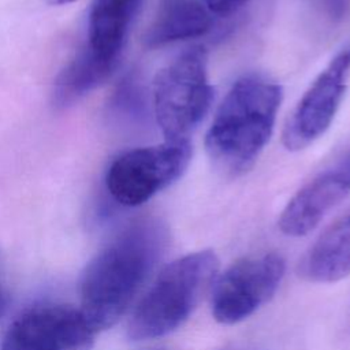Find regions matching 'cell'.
Masks as SVG:
<instances>
[{
    "mask_svg": "<svg viewBox=\"0 0 350 350\" xmlns=\"http://www.w3.org/2000/svg\"><path fill=\"white\" fill-rule=\"evenodd\" d=\"M317 1L323 5L325 12L335 19L342 18L346 14L350 3V0H317Z\"/></svg>",
    "mask_w": 350,
    "mask_h": 350,
    "instance_id": "2e32d148",
    "label": "cell"
},
{
    "mask_svg": "<svg viewBox=\"0 0 350 350\" xmlns=\"http://www.w3.org/2000/svg\"><path fill=\"white\" fill-rule=\"evenodd\" d=\"M8 302H10V295L8 291L4 286V283L0 279V317L5 313L7 308H8Z\"/></svg>",
    "mask_w": 350,
    "mask_h": 350,
    "instance_id": "e0dca14e",
    "label": "cell"
},
{
    "mask_svg": "<svg viewBox=\"0 0 350 350\" xmlns=\"http://www.w3.org/2000/svg\"><path fill=\"white\" fill-rule=\"evenodd\" d=\"M113 70L83 45L55 79L52 90L53 105L56 108H67L75 104L100 86Z\"/></svg>",
    "mask_w": 350,
    "mask_h": 350,
    "instance_id": "4fadbf2b",
    "label": "cell"
},
{
    "mask_svg": "<svg viewBox=\"0 0 350 350\" xmlns=\"http://www.w3.org/2000/svg\"><path fill=\"white\" fill-rule=\"evenodd\" d=\"M48 4H52V5H63V4H68V3H72L75 0H45Z\"/></svg>",
    "mask_w": 350,
    "mask_h": 350,
    "instance_id": "ac0fdd59",
    "label": "cell"
},
{
    "mask_svg": "<svg viewBox=\"0 0 350 350\" xmlns=\"http://www.w3.org/2000/svg\"><path fill=\"white\" fill-rule=\"evenodd\" d=\"M350 194V153L321 171L287 202L279 228L288 237L309 234L323 217Z\"/></svg>",
    "mask_w": 350,
    "mask_h": 350,
    "instance_id": "9c48e42d",
    "label": "cell"
},
{
    "mask_svg": "<svg viewBox=\"0 0 350 350\" xmlns=\"http://www.w3.org/2000/svg\"><path fill=\"white\" fill-rule=\"evenodd\" d=\"M298 272L313 283H334L350 275V212L317 238L302 257Z\"/></svg>",
    "mask_w": 350,
    "mask_h": 350,
    "instance_id": "7c38bea8",
    "label": "cell"
},
{
    "mask_svg": "<svg viewBox=\"0 0 350 350\" xmlns=\"http://www.w3.org/2000/svg\"><path fill=\"white\" fill-rule=\"evenodd\" d=\"M282 97V86L262 75H245L231 86L205 137L217 170L238 176L256 164L272 135Z\"/></svg>",
    "mask_w": 350,
    "mask_h": 350,
    "instance_id": "7a4b0ae2",
    "label": "cell"
},
{
    "mask_svg": "<svg viewBox=\"0 0 350 350\" xmlns=\"http://www.w3.org/2000/svg\"><path fill=\"white\" fill-rule=\"evenodd\" d=\"M152 96L154 118L165 141H189L213 100L205 48L193 46L161 68L153 81Z\"/></svg>",
    "mask_w": 350,
    "mask_h": 350,
    "instance_id": "277c9868",
    "label": "cell"
},
{
    "mask_svg": "<svg viewBox=\"0 0 350 350\" xmlns=\"http://www.w3.org/2000/svg\"><path fill=\"white\" fill-rule=\"evenodd\" d=\"M217 269L219 258L212 250L189 253L168 264L135 306L127 336L148 340L179 328L215 283Z\"/></svg>",
    "mask_w": 350,
    "mask_h": 350,
    "instance_id": "3957f363",
    "label": "cell"
},
{
    "mask_svg": "<svg viewBox=\"0 0 350 350\" xmlns=\"http://www.w3.org/2000/svg\"><path fill=\"white\" fill-rule=\"evenodd\" d=\"M209 11L217 15H230L238 11L249 0H204Z\"/></svg>",
    "mask_w": 350,
    "mask_h": 350,
    "instance_id": "9a60e30c",
    "label": "cell"
},
{
    "mask_svg": "<svg viewBox=\"0 0 350 350\" xmlns=\"http://www.w3.org/2000/svg\"><path fill=\"white\" fill-rule=\"evenodd\" d=\"M168 243L165 224L153 216L124 226L86 265L79 310L94 332L112 327L160 261Z\"/></svg>",
    "mask_w": 350,
    "mask_h": 350,
    "instance_id": "6da1fadb",
    "label": "cell"
},
{
    "mask_svg": "<svg viewBox=\"0 0 350 350\" xmlns=\"http://www.w3.org/2000/svg\"><path fill=\"white\" fill-rule=\"evenodd\" d=\"M191 159L189 141H164L119 154L108 167L105 187L123 206H138L176 182Z\"/></svg>",
    "mask_w": 350,
    "mask_h": 350,
    "instance_id": "5b68a950",
    "label": "cell"
},
{
    "mask_svg": "<svg viewBox=\"0 0 350 350\" xmlns=\"http://www.w3.org/2000/svg\"><path fill=\"white\" fill-rule=\"evenodd\" d=\"M350 78V44L340 49L304 93L288 116L282 141L288 150H301L331 126Z\"/></svg>",
    "mask_w": 350,
    "mask_h": 350,
    "instance_id": "ba28073f",
    "label": "cell"
},
{
    "mask_svg": "<svg viewBox=\"0 0 350 350\" xmlns=\"http://www.w3.org/2000/svg\"><path fill=\"white\" fill-rule=\"evenodd\" d=\"M94 334L79 309L40 304L10 323L0 350H92Z\"/></svg>",
    "mask_w": 350,
    "mask_h": 350,
    "instance_id": "52a82bcc",
    "label": "cell"
},
{
    "mask_svg": "<svg viewBox=\"0 0 350 350\" xmlns=\"http://www.w3.org/2000/svg\"><path fill=\"white\" fill-rule=\"evenodd\" d=\"M112 105L118 115L137 118L138 115L142 113V109H144L142 90L138 83V79H135L134 75H129L122 81L118 90L115 92Z\"/></svg>",
    "mask_w": 350,
    "mask_h": 350,
    "instance_id": "5bb4252c",
    "label": "cell"
},
{
    "mask_svg": "<svg viewBox=\"0 0 350 350\" xmlns=\"http://www.w3.org/2000/svg\"><path fill=\"white\" fill-rule=\"evenodd\" d=\"M141 4L142 0H94L89 11L85 46L97 59L116 68Z\"/></svg>",
    "mask_w": 350,
    "mask_h": 350,
    "instance_id": "30bf717a",
    "label": "cell"
},
{
    "mask_svg": "<svg viewBox=\"0 0 350 350\" xmlns=\"http://www.w3.org/2000/svg\"><path fill=\"white\" fill-rule=\"evenodd\" d=\"M212 18L198 0H159L154 15L144 34L149 49L205 36Z\"/></svg>",
    "mask_w": 350,
    "mask_h": 350,
    "instance_id": "8fae6325",
    "label": "cell"
},
{
    "mask_svg": "<svg viewBox=\"0 0 350 350\" xmlns=\"http://www.w3.org/2000/svg\"><path fill=\"white\" fill-rule=\"evenodd\" d=\"M286 262L278 253L243 257L213 283L212 316L220 324H237L265 305L278 291Z\"/></svg>",
    "mask_w": 350,
    "mask_h": 350,
    "instance_id": "8992f818",
    "label": "cell"
}]
</instances>
